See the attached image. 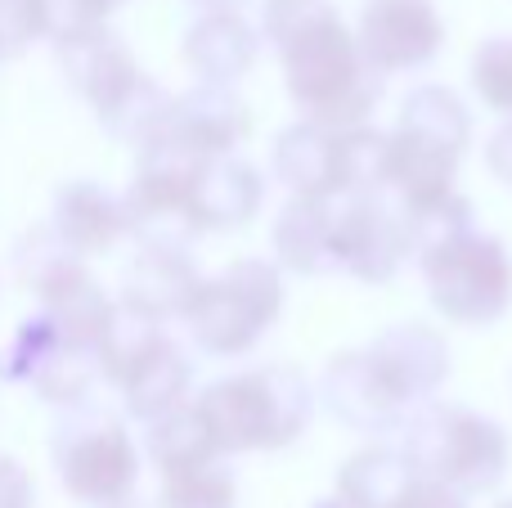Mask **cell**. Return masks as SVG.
<instances>
[{"label":"cell","instance_id":"6da1fadb","mask_svg":"<svg viewBox=\"0 0 512 508\" xmlns=\"http://www.w3.org/2000/svg\"><path fill=\"white\" fill-rule=\"evenodd\" d=\"M261 36L283 63V86L301 122L328 131L369 126L382 77L364 63L355 32L328 0H261Z\"/></svg>","mask_w":512,"mask_h":508},{"label":"cell","instance_id":"7a4b0ae2","mask_svg":"<svg viewBox=\"0 0 512 508\" xmlns=\"http://www.w3.org/2000/svg\"><path fill=\"white\" fill-rule=\"evenodd\" d=\"M198 414L207 419L221 455H248V450H283L310 428L315 414V387L301 369L265 365L248 374L216 378L198 396Z\"/></svg>","mask_w":512,"mask_h":508},{"label":"cell","instance_id":"3957f363","mask_svg":"<svg viewBox=\"0 0 512 508\" xmlns=\"http://www.w3.org/2000/svg\"><path fill=\"white\" fill-rule=\"evenodd\" d=\"M400 432V450L427 482H441L459 495H490L508 477V432L477 410L427 401L409 410Z\"/></svg>","mask_w":512,"mask_h":508},{"label":"cell","instance_id":"277c9868","mask_svg":"<svg viewBox=\"0 0 512 508\" xmlns=\"http://www.w3.org/2000/svg\"><path fill=\"white\" fill-rule=\"evenodd\" d=\"M283 311V275L274 261L243 257L216 279H203L185 311L198 351L207 356H248L256 342L270 333Z\"/></svg>","mask_w":512,"mask_h":508},{"label":"cell","instance_id":"5b68a950","mask_svg":"<svg viewBox=\"0 0 512 508\" xmlns=\"http://www.w3.org/2000/svg\"><path fill=\"white\" fill-rule=\"evenodd\" d=\"M423 284L436 315L463 329H490L512 306V257L486 230H468L459 239L418 257Z\"/></svg>","mask_w":512,"mask_h":508},{"label":"cell","instance_id":"8992f818","mask_svg":"<svg viewBox=\"0 0 512 508\" xmlns=\"http://www.w3.org/2000/svg\"><path fill=\"white\" fill-rule=\"evenodd\" d=\"M54 468L63 491L90 508H126L140 482V450L113 414L72 410L54 432Z\"/></svg>","mask_w":512,"mask_h":508},{"label":"cell","instance_id":"52a82bcc","mask_svg":"<svg viewBox=\"0 0 512 508\" xmlns=\"http://www.w3.org/2000/svg\"><path fill=\"white\" fill-rule=\"evenodd\" d=\"M355 45H360L364 63L378 77L414 72V68H427L441 54L445 23L432 0H369L360 9Z\"/></svg>","mask_w":512,"mask_h":508},{"label":"cell","instance_id":"ba28073f","mask_svg":"<svg viewBox=\"0 0 512 508\" xmlns=\"http://www.w3.org/2000/svg\"><path fill=\"white\" fill-rule=\"evenodd\" d=\"M414 257L409 230L400 207L387 194L378 198H346L342 216V275L360 284H391L400 266Z\"/></svg>","mask_w":512,"mask_h":508},{"label":"cell","instance_id":"9c48e42d","mask_svg":"<svg viewBox=\"0 0 512 508\" xmlns=\"http://www.w3.org/2000/svg\"><path fill=\"white\" fill-rule=\"evenodd\" d=\"M319 401L351 432H400V423L409 419L369 351H342L328 360L319 374Z\"/></svg>","mask_w":512,"mask_h":508},{"label":"cell","instance_id":"30bf717a","mask_svg":"<svg viewBox=\"0 0 512 508\" xmlns=\"http://www.w3.org/2000/svg\"><path fill=\"white\" fill-rule=\"evenodd\" d=\"M364 351L373 356V365L382 369V378L391 383V392L400 396L405 410L427 405L445 387V378H450V342H445V333H436L423 320L391 324Z\"/></svg>","mask_w":512,"mask_h":508},{"label":"cell","instance_id":"8fae6325","mask_svg":"<svg viewBox=\"0 0 512 508\" xmlns=\"http://www.w3.org/2000/svg\"><path fill=\"white\" fill-rule=\"evenodd\" d=\"M342 216L346 194L288 198V207L274 216V261L292 275H337L342 270Z\"/></svg>","mask_w":512,"mask_h":508},{"label":"cell","instance_id":"7c38bea8","mask_svg":"<svg viewBox=\"0 0 512 508\" xmlns=\"http://www.w3.org/2000/svg\"><path fill=\"white\" fill-rule=\"evenodd\" d=\"M167 131L180 135V140H185L189 149H198L203 158H230V153L248 140L252 113L234 86H203V81H198L194 90L176 95Z\"/></svg>","mask_w":512,"mask_h":508},{"label":"cell","instance_id":"4fadbf2b","mask_svg":"<svg viewBox=\"0 0 512 508\" xmlns=\"http://www.w3.org/2000/svg\"><path fill=\"white\" fill-rule=\"evenodd\" d=\"M265 203V180L252 162L239 153L230 158H212L198 176L194 194H189V221L198 234H225L252 225V216Z\"/></svg>","mask_w":512,"mask_h":508},{"label":"cell","instance_id":"5bb4252c","mask_svg":"<svg viewBox=\"0 0 512 508\" xmlns=\"http://www.w3.org/2000/svg\"><path fill=\"white\" fill-rule=\"evenodd\" d=\"M274 176L292 198L342 194V131L315 122H292L274 140Z\"/></svg>","mask_w":512,"mask_h":508},{"label":"cell","instance_id":"9a60e30c","mask_svg":"<svg viewBox=\"0 0 512 508\" xmlns=\"http://www.w3.org/2000/svg\"><path fill=\"white\" fill-rule=\"evenodd\" d=\"M50 230L86 261V257H99V252H113L131 234V221H126V203L108 194L104 185H95V180H68L54 194Z\"/></svg>","mask_w":512,"mask_h":508},{"label":"cell","instance_id":"2e32d148","mask_svg":"<svg viewBox=\"0 0 512 508\" xmlns=\"http://www.w3.org/2000/svg\"><path fill=\"white\" fill-rule=\"evenodd\" d=\"M261 54V36L243 14H198L185 32V63L203 86H239Z\"/></svg>","mask_w":512,"mask_h":508},{"label":"cell","instance_id":"e0dca14e","mask_svg":"<svg viewBox=\"0 0 512 508\" xmlns=\"http://www.w3.org/2000/svg\"><path fill=\"white\" fill-rule=\"evenodd\" d=\"M63 54V72H68V86L95 108V117L113 113L135 86H140V63L135 54L126 50L122 36L113 32H99L81 45H68Z\"/></svg>","mask_w":512,"mask_h":508},{"label":"cell","instance_id":"ac0fdd59","mask_svg":"<svg viewBox=\"0 0 512 508\" xmlns=\"http://www.w3.org/2000/svg\"><path fill=\"white\" fill-rule=\"evenodd\" d=\"M423 477L400 446H364L337 468V500L346 508H414Z\"/></svg>","mask_w":512,"mask_h":508},{"label":"cell","instance_id":"d6986e66","mask_svg":"<svg viewBox=\"0 0 512 508\" xmlns=\"http://www.w3.org/2000/svg\"><path fill=\"white\" fill-rule=\"evenodd\" d=\"M198 284H203V275H198V266H194L189 252H180V248H140L131 257V266H126V275H122V302L140 306V311L158 315V320H171V315L185 320Z\"/></svg>","mask_w":512,"mask_h":508},{"label":"cell","instance_id":"ffe728a7","mask_svg":"<svg viewBox=\"0 0 512 508\" xmlns=\"http://www.w3.org/2000/svg\"><path fill=\"white\" fill-rule=\"evenodd\" d=\"M396 131L463 158L472 144V113L450 86H414L400 104Z\"/></svg>","mask_w":512,"mask_h":508},{"label":"cell","instance_id":"44dd1931","mask_svg":"<svg viewBox=\"0 0 512 508\" xmlns=\"http://www.w3.org/2000/svg\"><path fill=\"white\" fill-rule=\"evenodd\" d=\"M162 342H167V329H162L158 315H149V311H140V306L117 297L108 320H104V333H99V342H95V369L108 378V383L122 387Z\"/></svg>","mask_w":512,"mask_h":508},{"label":"cell","instance_id":"7402d4cb","mask_svg":"<svg viewBox=\"0 0 512 508\" xmlns=\"http://www.w3.org/2000/svg\"><path fill=\"white\" fill-rule=\"evenodd\" d=\"M189 383H194V365L189 356L176 347V342H162L140 369L122 383V401H126V414L140 423H153L162 414L180 410L189 405Z\"/></svg>","mask_w":512,"mask_h":508},{"label":"cell","instance_id":"603a6c76","mask_svg":"<svg viewBox=\"0 0 512 508\" xmlns=\"http://www.w3.org/2000/svg\"><path fill=\"white\" fill-rule=\"evenodd\" d=\"M144 450H149V459L162 468V477H180V473H194V468L221 464L216 437L194 401L162 414V419H153L149 437H144Z\"/></svg>","mask_w":512,"mask_h":508},{"label":"cell","instance_id":"cb8c5ba5","mask_svg":"<svg viewBox=\"0 0 512 508\" xmlns=\"http://www.w3.org/2000/svg\"><path fill=\"white\" fill-rule=\"evenodd\" d=\"M108 311H113V297H108L86 270L72 275L68 284L54 288L41 302V320L54 329V338L72 351H90V356H95V342H99V333H104Z\"/></svg>","mask_w":512,"mask_h":508},{"label":"cell","instance_id":"d4e9b609","mask_svg":"<svg viewBox=\"0 0 512 508\" xmlns=\"http://www.w3.org/2000/svg\"><path fill=\"white\" fill-rule=\"evenodd\" d=\"M81 270H86V266H81V257L50 230V225H45V230H36V234H27L23 248H18V279H23V284L32 288L41 302L54 293V288L68 284L72 275H81Z\"/></svg>","mask_w":512,"mask_h":508},{"label":"cell","instance_id":"484cf974","mask_svg":"<svg viewBox=\"0 0 512 508\" xmlns=\"http://www.w3.org/2000/svg\"><path fill=\"white\" fill-rule=\"evenodd\" d=\"M32 5L41 41L59 45V50L108 32V14H113V0H32Z\"/></svg>","mask_w":512,"mask_h":508},{"label":"cell","instance_id":"4316f807","mask_svg":"<svg viewBox=\"0 0 512 508\" xmlns=\"http://www.w3.org/2000/svg\"><path fill=\"white\" fill-rule=\"evenodd\" d=\"M400 216H405L414 257H423V252H432V248H441V243L459 239V234L477 230V225H472V203L459 194V189L436 198V203H423V207H400Z\"/></svg>","mask_w":512,"mask_h":508},{"label":"cell","instance_id":"83f0119b","mask_svg":"<svg viewBox=\"0 0 512 508\" xmlns=\"http://www.w3.org/2000/svg\"><path fill=\"white\" fill-rule=\"evenodd\" d=\"M99 378L95 369V356L90 351H72V347H54L50 360H45L41 369H36V378L27 387H36V396L50 405H72L77 410L81 401H86L90 383Z\"/></svg>","mask_w":512,"mask_h":508},{"label":"cell","instance_id":"f1b7e54d","mask_svg":"<svg viewBox=\"0 0 512 508\" xmlns=\"http://www.w3.org/2000/svg\"><path fill=\"white\" fill-rule=\"evenodd\" d=\"M158 508H239V482L221 464L194 468V473H180V477H162Z\"/></svg>","mask_w":512,"mask_h":508},{"label":"cell","instance_id":"f546056e","mask_svg":"<svg viewBox=\"0 0 512 508\" xmlns=\"http://www.w3.org/2000/svg\"><path fill=\"white\" fill-rule=\"evenodd\" d=\"M468 81L481 104L508 122L512 117V36H490V41H481L472 50Z\"/></svg>","mask_w":512,"mask_h":508},{"label":"cell","instance_id":"4dcf8cb0","mask_svg":"<svg viewBox=\"0 0 512 508\" xmlns=\"http://www.w3.org/2000/svg\"><path fill=\"white\" fill-rule=\"evenodd\" d=\"M54 347H63V342L54 338L50 324H45L41 315H36V320H27L23 329L5 342V351H0V378H5V383H32L36 369L50 360Z\"/></svg>","mask_w":512,"mask_h":508},{"label":"cell","instance_id":"1f68e13d","mask_svg":"<svg viewBox=\"0 0 512 508\" xmlns=\"http://www.w3.org/2000/svg\"><path fill=\"white\" fill-rule=\"evenodd\" d=\"M32 41H41V32H36V5L32 0H0V59L23 54Z\"/></svg>","mask_w":512,"mask_h":508},{"label":"cell","instance_id":"d6a6232c","mask_svg":"<svg viewBox=\"0 0 512 508\" xmlns=\"http://www.w3.org/2000/svg\"><path fill=\"white\" fill-rule=\"evenodd\" d=\"M32 504H36L32 473L14 455H0V508H32Z\"/></svg>","mask_w":512,"mask_h":508},{"label":"cell","instance_id":"836d02e7","mask_svg":"<svg viewBox=\"0 0 512 508\" xmlns=\"http://www.w3.org/2000/svg\"><path fill=\"white\" fill-rule=\"evenodd\" d=\"M486 167L504 189H512V117L486 140Z\"/></svg>","mask_w":512,"mask_h":508},{"label":"cell","instance_id":"e575fe53","mask_svg":"<svg viewBox=\"0 0 512 508\" xmlns=\"http://www.w3.org/2000/svg\"><path fill=\"white\" fill-rule=\"evenodd\" d=\"M414 508H468V495H459V491H450V486L427 482L423 477V491H418Z\"/></svg>","mask_w":512,"mask_h":508},{"label":"cell","instance_id":"d590c367","mask_svg":"<svg viewBox=\"0 0 512 508\" xmlns=\"http://www.w3.org/2000/svg\"><path fill=\"white\" fill-rule=\"evenodd\" d=\"M189 5H198L203 14H243L252 0H189Z\"/></svg>","mask_w":512,"mask_h":508},{"label":"cell","instance_id":"8d00e7d4","mask_svg":"<svg viewBox=\"0 0 512 508\" xmlns=\"http://www.w3.org/2000/svg\"><path fill=\"white\" fill-rule=\"evenodd\" d=\"M315 508H346V504H342V500H337V495H333V500H319Z\"/></svg>","mask_w":512,"mask_h":508},{"label":"cell","instance_id":"74e56055","mask_svg":"<svg viewBox=\"0 0 512 508\" xmlns=\"http://www.w3.org/2000/svg\"><path fill=\"white\" fill-rule=\"evenodd\" d=\"M495 508H512V495H508V500H499V504H495Z\"/></svg>","mask_w":512,"mask_h":508},{"label":"cell","instance_id":"f35d334b","mask_svg":"<svg viewBox=\"0 0 512 508\" xmlns=\"http://www.w3.org/2000/svg\"><path fill=\"white\" fill-rule=\"evenodd\" d=\"M113 5H117V0H113Z\"/></svg>","mask_w":512,"mask_h":508}]
</instances>
